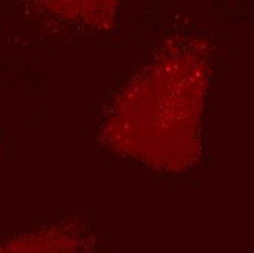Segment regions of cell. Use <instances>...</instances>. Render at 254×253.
<instances>
[{"label": "cell", "mask_w": 254, "mask_h": 253, "mask_svg": "<svg viewBox=\"0 0 254 253\" xmlns=\"http://www.w3.org/2000/svg\"><path fill=\"white\" fill-rule=\"evenodd\" d=\"M0 253H83V248L72 231L49 228L12 240Z\"/></svg>", "instance_id": "obj_1"}]
</instances>
